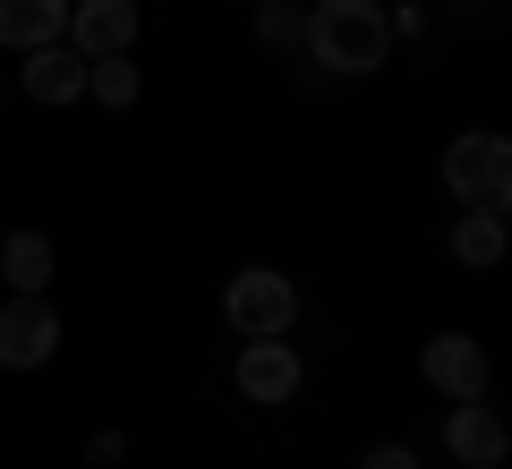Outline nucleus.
<instances>
[{"label":"nucleus","instance_id":"f257e3e1","mask_svg":"<svg viewBox=\"0 0 512 469\" xmlns=\"http://www.w3.org/2000/svg\"><path fill=\"white\" fill-rule=\"evenodd\" d=\"M299 43L333 77H376L393 60V9L384 0H308L299 9Z\"/></svg>","mask_w":512,"mask_h":469},{"label":"nucleus","instance_id":"f03ea898","mask_svg":"<svg viewBox=\"0 0 512 469\" xmlns=\"http://www.w3.org/2000/svg\"><path fill=\"white\" fill-rule=\"evenodd\" d=\"M444 197L478 205V214H504L512 205V137L504 128H461L444 145Z\"/></svg>","mask_w":512,"mask_h":469},{"label":"nucleus","instance_id":"7ed1b4c3","mask_svg":"<svg viewBox=\"0 0 512 469\" xmlns=\"http://www.w3.org/2000/svg\"><path fill=\"white\" fill-rule=\"evenodd\" d=\"M222 325H231L239 342H274V333H291V325H299V290H291V273H274V265H239L231 290H222Z\"/></svg>","mask_w":512,"mask_h":469},{"label":"nucleus","instance_id":"20e7f679","mask_svg":"<svg viewBox=\"0 0 512 469\" xmlns=\"http://www.w3.org/2000/svg\"><path fill=\"white\" fill-rule=\"evenodd\" d=\"M60 350V307H52V290H9L0 299V367H43Z\"/></svg>","mask_w":512,"mask_h":469},{"label":"nucleus","instance_id":"39448f33","mask_svg":"<svg viewBox=\"0 0 512 469\" xmlns=\"http://www.w3.org/2000/svg\"><path fill=\"white\" fill-rule=\"evenodd\" d=\"M419 376L436 401H487V342L478 333H427Z\"/></svg>","mask_w":512,"mask_h":469},{"label":"nucleus","instance_id":"423d86ee","mask_svg":"<svg viewBox=\"0 0 512 469\" xmlns=\"http://www.w3.org/2000/svg\"><path fill=\"white\" fill-rule=\"evenodd\" d=\"M231 384L256 401V410H282V401H299L308 367H299V350L274 333V342H239V367H231Z\"/></svg>","mask_w":512,"mask_h":469},{"label":"nucleus","instance_id":"0eeeda50","mask_svg":"<svg viewBox=\"0 0 512 469\" xmlns=\"http://www.w3.org/2000/svg\"><path fill=\"white\" fill-rule=\"evenodd\" d=\"M444 452L461 469H504V452H512L504 410H487V401H444Z\"/></svg>","mask_w":512,"mask_h":469},{"label":"nucleus","instance_id":"6e6552de","mask_svg":"<svg viewBox=\"0 0 512 469\" xmlns=\"http://www.w3.org/2000/svg\"><path fill=\"white\" fill-rule=\"evenodd\" d=\"M137 0H69V52H86V60H111V52H137Z\"/></svg>","mask_w":512,"mask_h":469},{"label":"nucleus","instance_id":"1a4fd4ad","mask_svg":"<svg viewBox=\"0 0 512 469\" xmlns=\"http://www.w3.org/2000/svg\"><path fill=\"white\" fill-rule=\"evenodd\" d=\"M18 86H26V103H77L86 94V52H69V43H43V52H26V69H18Z\"/></svg>","mask_w":512,"mask_h":469},{"label":"nucleus","instance_id":"9d476101","mask_svg":"<svg viewBox=\"0 0 512 469\" xmlns=\"http://www.w3.org/2000/svg\"><path fill=\"white\" fill-rule=\"evenodd\" d=\"M69 35V0H0V43L9 52H43Z\"/></svg>","mask_w":512,"mask_h":469},{"label":"nucleus","instance_id":"9b49d317","mask_svg":"<svg viewBox=\"0 0 512 469\" xmlns=\"http://www.w3.org/2000/svg\"><path fill=\"white\" fill-rule=\"evenodd\" d=\"M0 273H9V290H52V273H60L52 231H9L0 239Z\"/></svg>","mask_w":512,"mask_h":469},{"label":"nucleus","instance_id":"f8f14e48","mask_svg":"<svg viewBox=\"0 0 512 469\" xmlns=\"http://www.w3.org/2000/svg\"><path fill=\"white\" fill-rule=\"evenodd\" d=\"M453 256L470 273H495L504 265V214H478V205H461V222H453Z\"/></svg>","mask_w":512,"mask_h":469},{"label":"nucleus","instance_id":"ddd939ff","mask_svg":"<svg viewBox=\"0 0 512 469\" xmlns=\"http://www.w3.org/2000/svg\"><path fill=\"white\" fill-rule=\"evenodd\" d=\"M86 94H94L103 111H128V103H137V60H128V52L86 60Z\"/></svg>","mask_w":512,"mask_h":469},{"label":"nucleus","instance_id":"4468645a","mask_svg":"<svg viewBox=\"0 0 512 469\" xmlns=\"http://www.w3.org/2000/svg\"><path fill=\"white\" fill-rule=\"evenodd\" d=\"M256 35L274 43V52H299V9L291 0H256Z\"/></svg>","mask_w":512,"mask_h":469},{"label":"nucleus","instance_id":"2eb2a0df","mask_svg":"<svg viewBox=\"0 0 512 469\" xmlns=\"http://www.w3.org/2000/svg\"><path fill=\"white\" fill-rule=\"evenodd\" d=\"M359 469H419V452H410V444H367Z\"/></svg>","mask_w":512,"mask_h":469},{"label":"nucleus","instance_id":"dca6fc26","mask_svg":"<svg viewBox=\"0 0 512 469\" xmlns=\"http://www.w3.org/2000/svg\"><path fill=\"white\" fill-rule=\"evenodd\" d=\"M86 461H103V469H111V461H128V435H111V427H103V435L86 444Z\"/></svg>","mask_w":512,"mask_h":469},{"label":"nucleus","instance_id":"f3484780","mask_svg":"<svg viewBox=\"0 0 512 469\" xmlns=\"http://www.w3.org/2000/svg\"><path fill=\"white\" fill-rule=\"evenodd\" d=\"M393 9H419V0H393Z\"/></svg>","mask_w":512,"mask_h":469},{"label":"nucleus","instance_id":"a211bd4d","mask_svg":"<svg viewBox=\"0 0 512 469\" xmlns=\"http://www.w3.org/2000/svg\"><path fill=\"white\" fill-rule=\"evenodd\" d=\"M0 94H9V86H0Z\"/></svg>","mask_w":512,"mask_h":469}]
</instances>
